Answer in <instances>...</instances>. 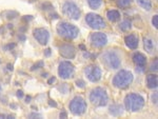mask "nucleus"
Segmentation results:
<instances>
[{
  "label": "nucleus",
  "instance_id": "nucleus-31",
  "mask_svg": "<svg viewBox=\"0 0 158 119\" xmlns=\"http://www.w3.org/2000/svg\"><path fill=\"white\" fill-rule=\"evenodd\" d=\"M17 97L19 98V99H21L22 97H23V92L21 91V90H19V91H17Z\"/></svg>",
  "mask_w": 158,
  "mask_h": 119
},
{
  "label": "nucleus",
  "instance_id": "nucleus-25",
  "mask_svg": "<svg viewBox=\"0 0 158 119\" xmlns=\"http://www.w3.org/2000/svg\"><path fill=\"white\" fill-rule=\"evenodd\" d=\"M6 14H7V15H6V18L7 19H14L15 17L18 16V13L16 12H7Z\"/></svg>",
  "mask_w": 158,
  "mask_h": 119
},
{
  "label": "nucleus",
  "instance_id": "nucleus-28",
  "mask_svg": "<svg viewBox=\"0 0 158 119\" xmlns=\"http://www.w3.org/2000/svg\"><path fill=\"white\" fill-rule=\"evenodd\" d=\"M15 46H16L15 43H10V44H7L6 46H4V50H6V51H7V50H13Z\"/></svg>",
  "mask_w": 158,
  "mask_h": 119
},
{
  "label": "nucleus",
  "instance_id": "nucleus-27",
  "mask_svg": "<svg viewBox=\"0 0 158 119\" xmlns=\"http://www.w3.org/2000/svg\"><path fill=\"white\" fill-rule=\"evenodd\" d=\"M152 24L154 25V28L157 29L158 28V15H155L152 19Z\"/></svg>",
  "mask_w": 158,
  "mask_h": 119
},
{
  "label": "nucleus",
  "instance_id": "nucleus-42",
  "mask_svg": "<svg viewBox=\"0 0 158 119\" xmlns=\"http://www.w3.org/2000/svg\"><path fill=\"white\" fill-rule=\"evenodd\" d=\"M11 107H12V109H16L17 105H16V104H11Z\"/></svg>",
  "mask_w": 158,
  "mask_h": 119
},
{
  "label": "nucleus",
  "instance_id": "nucleus-6",
  "mask_svg": "<svg viewBox=\"0 0 158 119\" xmlns=\"http://www.w3.org/2000/svg\"><path fill=\"white\" fill-rule=\"evenodd\" d=\"M62 13L67 17L73 19V20H78L80 18V15H81V12H80L78 5L73 1L64 2V4L62 5Z\"/></svg>",
  "mask_w": 158,
  "mask_h": 119
},
{
  "label": "nucleus",
  "instance_id": "nucleus-23",
  "mask_svg": "<svg viewBox=\"0 0 158 119\" xmlns=\"http://www.w3.org/2000/svg\"><path fill=\"white\" fill-rule=\"evenodd\" d=\"M117 5L121 9H127L131 5V0H117Z\"/></svg>",
  "mask_w": 158,
  "mask_h": 119
},
{
  "label": "nucleus",
  "instance_id": "nucleus-45",
  "mask_svg": "<svg viewBox=\"0 0 158 119\" xmlns=\"http://www.w3.org/2000/svg\"><path fill=\"white\" fill-rule=\"evenodd\" d=\"M0 93H1V84H0Z\"/></svg>",
  "mask_w": 158,
  "mask_h": 119
},
{
  "label": "nucleus",
  "instance_id": "nucleus-26",
  "mask_svg": "<svg viewBox=\"0 0 158 119\" xmlns=\"http://www.w3.org/2000/svg\"><path fill=\"white\" fill-rule=\"evenodd\" d=\"M76 86H78V88H80V89H83V88L85 86V82L83 81V80L78 79V80H76Z\"/></svg>",
  "mask_w": 158,
  "mask_h": 119
},
{
  "label": "nucleus",
  "instance_id": "nucleus-29",
  "mask_svg": "<svg viewBox=\"0 0 158 119\" xmlns=\"http://www.w3.org/2000/svg\"><path fill=\"white\" fill-rule=\"evenodd\" d=\"M151 71H157V60H155V62H153L151 65Z\"/></svg>",
  "mask_w": 158,
  "mask_h": 119
},
{
  "label": "nucleus",
  "instance_id": "nucleus-43",
  "mask_svg": "<svg viewBox=\"0 0 158 119\" xmlns=\"http://www.w3.org/2000/svg\"><path fill=\"white\" fill-rule=\"evenodd\" d=\"M80 49L83 50V51H85V48H84V46H80Z\"/></svg>",
  "mask_w": 158,
  "mask_h": 119
},
{
  "label": "nucleus",
  "instance_id": "nucleus-35",
  "mask_svg": "<svg viewBox=\"0 0 158 119\" xmlns=\"http://www.w3.org/2000/svg\"><path fill=\"white\" fill-rule=\"evenodd\" d=\"M44 56H46V57L51 56V49H46V51H44Z\"/></svg>",
  "mask_w": 158,
  "mask_h": 119
},
{
  "label": "nucleus",
  "instance_id": "nucleus-32",
  "mask_svg": "<svg viewBox=\"0 0 158 119\" xmlns=\"http://www.w3.org/2000/svg\"><path fill=\"white\" fill-rule=\"evenodd\" d=\"M55 81H56V77L53 76V77H51L49 80H48V83H49V84H53Z\"/></svg>",
  "mask_w": 158,
  "mask_h": 119
},
{
  "label": "nucleus",
  "instance_id": "nucleus-18",
  "mask_svg": "<svg viewBox=\"0 0 158 119\" xmlns=\"http://www.w3.org/2000/svg\"><path fill=\"white\" fill-rule=\"evenodd\" d=\"M106 17L111 22H116L120 19V13L118 11H116V10H111V11H108Z\"/></svg>",
  "mask_w": 158,
  "mask_h": 119
},
{
  "label": "nucleus",
  "instance_id": "nucleus-22",
  "mask_svg": "<svg viewBox=\"0 0 158 119\" xmlns=\"http://www.w3.org/2000/svg\"><path fill=\"white\" fill-rule=\"evenodd\" d=\"M132 28V23H131V21L130 20H123V21L119 24V29L121 31H129L130 29Z\"/></svg>",
  "mask_w": 158,
  "mask_h": 119
},
{
  "label": "nucleus",
  "instance_id": "nucleus-15",
  "mask_svg": "<svg viewBox=\"0 0 158 119\" xmlns=\"http://www.w3.org/2000/svg\"><path fill=\"white\" fill-rule=\"evenodd\" d=\"M125 42L129 49L136 50L137 48H138V37L133 35V34L128 35V36L125 38Z\"/></svg>",
  "mask_w": 158,
  "mask_h": 119
},
{
  "label": "nucleus",
  "instance_id": "nucleus-30",
  "mask_svg": "<svg viewBox=\"0 0 158 119\" xmlns=\"http://www.w3.org/2000/svg\"><path fill=\"white\" fill-rule=\"evenodd\" d=\"M32 19H33V16L29 15V16H25V17L22 18V20H23V21H30Z\"/></svg>",
  "mask_w": 158,
  "mask_h": 119
},
{
  "label": "nucleus",
  "instance_id": "nucleus-9",
  "mask_svg": "<svg viewBox=\"0 0 158 119\" xmlns=\"http://www.w3.org/2000/svg\"><path fill=\"white\" fill-rule=\"evenodd\" d=\"M75 72V67L70 61H62L58 67V74L62 79L72 78Z\"/></svg>",
  "mask_w": 158,
  "mask_h": 119
},
{
  "label": "nucleus",
  "instance_id": "nucleus-33",
  "mask_svg": "<svg viewBox=\"0 0 158 119\" xmlns=\"http://www.w3.org/2000/svg\"><path fill=\"white\" fill-rule=\"evenodd\" d=\"M152 101H153V103H157V94H153L152 95Z\"/></svg>",
  "mask_w": 158,
  "mask_h": 119
},
{
  "label": "nucleus",
  "instance_id": "nucleus-20",
  "mask_svg": "<svg viewBox=\"0 0 158 119\" xmlns=\"http://www.w3.org/2000/svg\"><path fill=\"white\" fill-rule=\"evenodd\" d=\"M136 1L142 9L146 10V11L152 10V3L150 2V0H136Z\"/></svg>",
  "mask_w": 158,
  "mask_h": 119
},
{
  "label": "nucleus",
  "instance_id": "nucleus-7",
  "mask_svg": "<svg viewBox=\"0 0 158 119\" xmlns=\"http://www.w3.org/2000/svg\"><path fill=\"white\" fill-rule=\"evenodd\" d=\"M85 21L90 25V28L94 29V30H101L106 27V21L101 16L95 14V13H89L85 16Z\"/></svg>",
  "mask_w": 158,
  "mask_h": 119
},
{
  "label": "nucleus",
  "instance_id": "nucleus-5",
  "mask_svg": "<svg viewBox=\"0 0 158 119\" xmlns=\"http://www.w3.org/2000/svg\"><path fill=\"white\" fill-rule=\"evenodd\" d=\"M102 63H104L106 67L116 70L120 67L121 64V59L119 55L114 51H106L102 55Z\"/></svg>",
  "mask_w": 158,
  "mask_h": 119
},
{
  "label": "nucleus",
  "instance_id": "nucleus-11",
  "mask_svg": "<svg viewBox=\"0 0 158 119\" xmlns=\"http://www.w3.org/2000/svg\"><path fill=\"white\" fill-rule=\"evenodd\" d=\"M85 76L92 82H97L101 78V70L97 65H89L84 70Z\"/></svg>",
  "mask_w": 158,
  "mask_h": 119
},
{
  "label": "nucleus",
  "instance_id": "nucleus-10",
  "mask_svg": "<svg viewBox=\"0 0 158 119\" xmlns=\"http://www.w3.org/2000/svg\"><path fill=\"white\" fill-rule=\"evenodd\" d=\"M90 41H91L92 46L95 48H104L108 43V37L106 34L101 33V32H96V33L91 34Z\"/></svg>",
  "mask_w": 158,
  "mask_h": 119
},
{
  "label": "nucleus",
  "instance_id": "nucleus-13",
  "mask_svg": "<svg viewBox=\"0 0 158 119\" xmlns=\"http://www.w3.org/2000/svg\"><path fill=\"white\" fill-rule=\"evenodd\" d=\"M59 52H60V55L62 57L67 59L74 58L75 55H76V49L72 44H63V46H61L59 48Z\"/></svg>",
  "mask_w": 158,
  "mask_h": 119
},
{
  "label": "nucleus",
  "instance_id": "nucleus-8",
  "mask_svg": "<svg viewBox=\"0 0 158 119\" xmlns=\"http://www.w3.org/2000/svg\"><path fill=\"white\" fill-rule=\"evenodd\" d=\"M70 111L74 115H82L86 111V102L82 97L77 96L70 102Z\"/></svg>",
  "mask_w": 158,
  "mask_h": 119
},
{
  "label": "nucleus",
  "instance_id": "nucleus-16",
  "mask_svg": "<svg viewBox=\"0 0 158 119\" xmlns=\"http://www.w3.org/2000/svg\"><path fill=\"white\" fill-rule=\"evenodd\" d=\"M146 86L149 89H156L158 86V78H157V75L155 74H150L146 76Z\"/></svg>",
  "mask_w": 158,
  "mask_h": 119
},
{
  "label": "nucleus",
  "instance_id": "nucleus-41",
  "mask_svg": "<svg viewBox=\"0 0 158 119\" xmlns=\"http://www.w3.org/2000/svg\"><path fill=\"white\" fill-rule=\"evenodd\" d=\"M6 115H4V114H0V118H5Z\"/></svg>",
  "mask_w": 158,
  "mask_h": 119
},
{
  "label": "nucleus",
  "instance_id": "nucleus-21",
  "mask_svg": "<svg viewBox=\"0 0 158 119\" xmlns=\"http://www.w3.org/2000/svg\"><path fill=\"white\" fill-rule=\"evenodd\" d=\"M90 7L93 10H98L102 4V0H88Z\"/></svg>",
  "mask_w": 158,
  "mask_h": 119
},
{
  "label": "nucleus",
  "instance_id": "nucleus-34",
  "mask_svg": "<svg viewBox=\"0 0 158 119\" xmlns=\"http://www.w3.org/2000/svg\"><path fill=\"white\" fill-rule=\"evenodd\" d=\"M59 117H60V118H67V112H65V111H62V112L60 113V115H59Z\"/></svg>",
  "mask_w": 158,
  "mask_h": 119
},
{
  "label": "nucleus",
  "instance_id": "nucleus-38",
  "mask_svg": "<svg viewBox=\"0 0 158 119\" xmlns=\"http://www.w3.org/2000/svg\"><path fill=\"white\" fill-rule=\"evenodd\" d=\"M33 117H41V116H40L39 114L33 113V114H31V115H30V118H33Z\"/></svg>",
  "mask_w": 158,
  "mask_h": 119
},
{
  "label": "nucleus",
  "instance_id": "nucleus-4",
  "mask_svg": "<svg viewBox=\"0 0 158 119\" xmlns=\"http://www.w3.org/2000/svg\"><path fill=\"white\" fill-rule=\"evenodd\" d=\"M57 33L65 39H75L78 36L79 30L76 25L71 24L69 22H60L57 25Z\"/></svg>",
  "mask_w": 158,
  "mask_h": 119
},
{
  "label": "nucleus",
  "instance_id": "nucleus-40",
  "mask_svg": "<svg viewBox=\"0 0 158 119\" xmlns=\"http://www.w3.org/2000/svg\"><path fill=\"white\" fill-rule=\"evenodd\" d=\"M30 100H31V97H30V96H27V97L25 98V102H27V103H29V102H30Z\"/></svg>",
  "mask_w": 158,
  "mask_h": 119
},
{
  "label": "nucleus",
  "instance_id": "nucleus-3",
  "mask_svg": "<svg viewBox=\"0 0 158 119\" xmlns=\"http://www.w3.org/2000/svg\"><path fill=\"white\" fill-rule=\"evenodd\" d=\"M133 82V74L129 71L121 70L113 78V84L118 89H125Z\"/></svg>",
  "mask_w": 158,
  "mask_h": 119
},
{
  "label": "nucleus",
  "instance_id": "nucleus-1",
  "mask_svg": "<svg viewBox=\"0 0 158 119\" xmlns=\"http://www.w3.org/2000/svg\"><path fill=\"white\" fill-rule=\"evenodd\" d=\"M125 109L131 112H138L144 105V98L139 94H129L125 98Z\"/></svg>",
  "mask_w": 158,
  "mask_h": 119
},
{
  "label": "nucleus",
  "instance_id": "nucleus-37",
  "mask_svg": "<svg viewBox=\"0 0 158 119\" xmlns=\"http://www.w3.org/2000/svg\"><path fill=\"white\" fill-rule=\"evenodd\" d=\"M49 104H50V105H51V107H57V103H56L55 101H53V100H50V101H49Z\"/></svg>",
  "mask_w": 158,
  "mask_h": 119
},
{
  "label": "nucleus",
  "instance_id": "nucleus-39",
  "mask_svg": "<svg viewBox=\"0 0 158 119\" xmlns=\"http://www.w3.org/2000/svg\"><path fill=\"white\" fill-rule=\"evenodd\" d=\"M7 70L13 71V65H12V64H7Z\"/></svg>",
  "mask_w": 158,
  "mask_h": 119
},
{
  "label": "nucleus",
  "instance_id": "nucleus-19",
  "mask_svg": "<svg viewBox=\"0 0 158 119\" xmlns=\"http://www.w3.org/2000/svg\"><path fill=\"white\" fill-rule=\"evenodd\" d=\"M110 113L113 116H119L122 114V107L120 104H113L110 107Z\"/></svg>",
  "mask_w": 158,
  "mask_h": 119
},
{
  "label": "nucleus",
  "instance_id": "nucleus-2",
  "mask_svg": "<svg viewBox=\"0 0 158 119\" xmlns=\"http://www.w3.org/2000/svg\"><path fill=\"white\" fill-rule=\"evenodd\" d=\"M90 101L95 107H104L109 101L108 93L102 88H95L90 93Z\"/></svg>",
  "mask_w": 158,
  "mask_h": 119
},
{
  "label": "nucleus",
  "instance_id": "nucleus-24",
  "mask_svg": "<svg viewBox=\"0 0 158 119\" xmlns=\"http://www.w3.org/2000/svg\"><path fill=\"white\" fill-rule=\"evenodd\" d=\"M44 63H43V61H39V62H37L36 64H34L33 67H31V71H35V70H38L40 67H43Z\"/></svg>",
  "mask_w": 158,
  "mask_h": 119
},
{
  "label": "nucleus",
  "instance_id": "nucleus-14",
  "mask_svg": "<svg viewBox=\"0 0 158 119\" xmlns=\"http://www.w3.org/2000/svg\"><path fill=\"white\" fill-rule=\"evenodd\" d=\"M133 62L136 64L137 69H143V67H146V56L139 52L135 53L133 55Z\"/></svg>",
  "mask_w": 158,
  "mask_h": 119
},
{
  "label": "nucleus",
  "instance_id": "nucleus-36",
  "mask_svg": "<svg viewBox=\"0 0 158 119\" xmlns=\"http://www.w3.org/2000/svg\"><path fill=\"white\" fill-rule=\"evenodd\" d=\"M18 39L20 40V41H25V36L23 35V34H19Z\"/></svg>",
  "mask_w": 158,
  "mask_h": 119
},
{
  "label": "nucleus",
  "instance_id": "nucleus-12",
  "mask_svg": "<svg viewBox=\"0 0 158 119\" xmlns=\"http://www.w3.org/2000/svg\"><path fill=\"white\" fill-rule=\"evenodd\" d=\"M33 34H34L35 39H36L37 41L41 44V46H46V43L49 42L50 34H49V32L46 30V29H42V28L35 29L34 32H33Z\"/></svg>",
  "mask_w": 158,
  "mask_h": 119
},
{
  "label": "nucleus",
  "instance_id": "nucleus-17",
  "mask_svg": "<svg viewBox=\"0 0 158 119\" xmlns=\"http://www.w3.org/2000/svg\"><path fill=\"white\" fill-rule=\"evenodd\" d=\"M143 46H144V50L149 54H154L155 53V43L152 39L150 38H144L143 39Z\"/></svg>",
  "mask_w": 158,
  "mask_h": 119
},
{
  "label": "nucleus",
  "instance_id": "nucleus-44",
  "mask_svg": "<svg viewBox=\"0 0 158 119\" xmlns=\"http://www.w3.org/2000/svg\"><path fill=\"white\" fill-rule=\"evenodd\" d=\"M7 28H9V29H12L13 28V24H7Z\"/></svg>",
  "mask_w": 158,
  "mask_h": 119
}]
</instances>
